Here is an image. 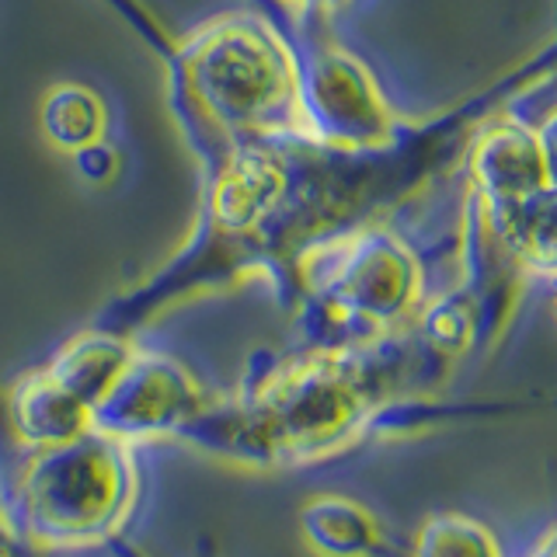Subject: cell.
<instances>
[{
	"mask_svg": "<svg viewBox=\"0 0 557 557\" xmlns=\"http://www.w3.org/2000/svg\"><path fill=\"white\" fill-rule=\"evenodd\" d=\"M278 8L283 11H300V14H307V11H331L338 4V0H275Z\"/></svg>",
	"mask_w": 557,
	"mask_h": 557,
	"instance_id": "obj_13",
	"label": "cell"
},
{
	"mask_svg": "<svg viewBox=\"0 0 557 557\" xmlns=\"http://www.w3.org/2000/svg\"><path fill=\"white\" fill-rule=\"evenodd\" d=\"M139 495L133 446L98 429L32 449L14 484V522L35 547L81 550L112 540Z\"/></svg>",
	"mask_w": 557,
	"mask_h": 557,
	"instance_id": "obj_4",
	"label": "cell"
},
{
	"mask_svg": "<svg viewBox=\"0 0 557 557\" xmlns=\"http://www.w3.org/2000/svg\"><path fill=\"white\" fill-rule=\"evenodd\" d=\"M0 557H11V554H8V550H4V547H0Z\"/></svg>",
	"mask_w": 557,
	"mask_h": 557,
	"instance_id": "obj_15",
	"label": "cell"
},
{
	"mask_svg": "<svg viewBox=\"0 0 557 557\" xmlns=\"http://www.w3.org/2000/svg\"><path fill=\"white\" fill-rule=\"evenodd\" d=\"M530 557H554V536L547 533L544 540H540V544H536V550H533Z\"/></svg>",
	"mask_w": 557,
	"mask_h": 557,
	"instance_id": "obj_14",
	"label": "cell"
},
{
	"mask_svg": "<svg viewBox=\"0 0 557 557\" xmlns=\"http://www.w3.org/2000/svg\"><path fill=\"white\" fill-rule=\"evenodd\" d=\"M136 356V345L112 327H91L70 338L57 356L49 359V376L84 400L95 411L98 400L115 387V380Z\"/></svg>",
	"mask_w": 557,
	"mask_h": 557,
	"instance_id": "obj_10",
	"label": "cell"
},
{
	"mask_svg": "<svg viewBox=\"0 0 557 557\" xmlns=\"http://www.w3.org/2000/svg\"><path fill=\"white\" fill-rule=\"evenodd\" d=\"M300 95L318 147L335 153H391L400 147V122L376 77L356 52L321 28H304Z\"/></svg>",
	"mask_w": 557,
	"mask_h": 557,
	"instance_id": "obj_6",
	"label": "cell"
},
{
	"mask_svg": "<svg viewBox=\"0 0 557 557\" xmlns=\"http://www.w3.org/2000/svg\"><path fill=\"white\" fill-rule=\"evenodd\" d=\"M554 119V115H550ZM550 119L530 112L487 119L467 144L470 220L484 265L533 283L554 275V157Z\"/></svg>",
	"mask_w": 557,
	"mask_h": 557,
	"instance_id": "obj_2",
	"label": "cell"
},
{
	"mask_svg": "<svg viewBox=\"0 0 557 557\" xmlns=\"http://www.w3.org/2000/svg\"><path fill=\"white\" fill-rule=\"evenodd\" d=\"M206 405V391L182 362L136 348L115 387L95 405L91 429L129 446L144 440H188Z\"/></svg>",
	"mask_w": 557,
	"mask_h": 557,
	"instance_id": "obj_7",
	"label": "cell"
},
{
	"mask_svg": "<svg viewBox=\"0 0 557 557\" xmlns=\"http://www.w3.org/2000/svg\"><path fill=\"white\" fill-rule=\"evenodd\" d=\"M300 536L318 557H380L387 550L380 519L345 495H313L300 509Z\"/></svg>",
	"mask_w": 557,
	"mask_h": 557,
	"instance_id": "obj_9",
	"label": "cell"
},
{
	"mask_svg": "<svg viewBox=\"0 0 557 557\" xmlns=\"http://www.w3.org/2000/svg\"><path fill=\"white\" fill-rule=\"evenodd\" d=\"M244 400L275 463H310L338 453L370 425L376 380L362 348H310L269 370Z\"/></svg>",
	"mask_w": 557,
	"mask_h": 557,
	"instance_id": "obj_5",
	"label": "cell"
},
{
	"mask_svg": "<svg viewBox=\"0 0 557 557\" xmlns=\"http://www.w3.org/2000/svg\"><path fill=\"white\" fill-rule=\"evenodd\" d=\"M289 275L338 335L331 348H366L422 310L425 272L418 251L380 223H359L310 244L296 255Z\"/></svg>",
	"mask_w": 557,
	"mask_h": 557,
	"instance_id": "obj_3",
	"label": "cell"
},
{
	"mask_svg": "<svg viewBox=\"0 0 557 557\" xmlns=\"http://www.w3.org/2000/svg\"><path fill=\"white\" fill-rule=\"evenodd\" d=\"M414 557H502L498 540L478 519L460 512H435L422 522Z\"/></svg>",
	"mask_w": 557,
	"mask_h": 557,
	"instance_id": "obj_12",
	"label": "cell"
},
{
	"mask_svg": "<svg viewBox=\"0 0 557 557\" xmlns=\"http://www.w3.org/2000/svg\"><path fill=\"white\" fill-rule=\"evenodd\" d=\"M8 418L14 435L28 449L60 446L91 429V408L70 394L63 383L52 380L46 366L35 373H25L11 387Z\"/></svg>",
	"mask_w": 557,
	"mask_h": 557,
	"instance_id": "obj_8",
	"label": "cell"
},
{
	"mask_svg": "<svg viewBox=\"0 0 557 557\" xmlns=\"http://www.w3.org/2000/svg\"><path fill=\"white\" fill-rule=\"evenodd\" d=\"M174 98L191 139L318 144L300 95V57L269 17L223 14L174 49Z\"/></svg>",
	"mask_w": 557,
	"mask_h": 557,
	"instance_id": "obj_1",
	"label": "cell"
},
{
	"mask_svg": "<svg viewBox=\"0 0 557 557\" xmlns=\"http://www.w3.org/2000/svg\"><path fill=\"white\" fill-rule=\"evenodd\" d=\"M42 129L57 147L70 153H87L101 147L104 129H109V112L104 101L81 84L52 87L42 101Z\"/></svg>",
	"mask_w": 557,
	"mask_h": 557,
	"instance_id": "obj_11",
	"label": "cell"
}]
</instances>
